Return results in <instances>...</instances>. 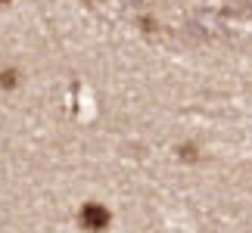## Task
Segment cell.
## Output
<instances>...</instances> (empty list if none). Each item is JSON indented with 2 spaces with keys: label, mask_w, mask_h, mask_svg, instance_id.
<instances>
[{
  "label": "cell",
  "mask_w": 252,
  "mask_h": 233,
  "mask_svg": "<svg viewBox=\"0 0 252 233\" xmlns=\"http://www.w3.org/2000/svg\"><path fill=\"white\" fill-rule=\"evenodd\" d=\"M78 221H81V227H84V230L100 233V230L109 227V211H106L100 202H87V205L78 211Z\"/></svg>",
  "instance_id": "6da1fadb"
},
{
  "label": "cell",
  "mask_w": 252,
  "mask_h": 233,
  "mask_svg": "<svg viewBox=\"0 0 252 233\" xmlns=\"http://www.w3.org/2000/svg\"><path fill=\"white\" fill-rule=\"evenodd\" d=\"M0 84H3V87H13L16 84V72L13 69H9V72H0Z\"/></svg>",
  "instance_id": "7a4b0ae2"
},
{
  "label": "cell",
  "mask_w": 252,
  "mask_h": 233,
  "mask_svg": "<svg viewBox=\"0 0 252 233\" xmlns=\"http://www.w3.org/2000/svg\"><path fill=\"white\" fill-rule=\"evenodd\" d=\"M3 3H9V0H0V6H3Z\"/></svg>",
  "instance_id": "3957f363"
}]
</instances>
